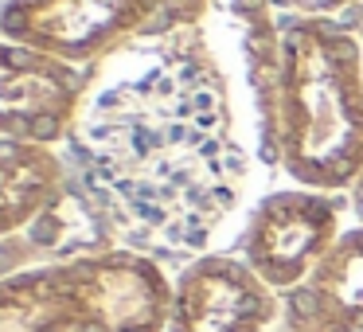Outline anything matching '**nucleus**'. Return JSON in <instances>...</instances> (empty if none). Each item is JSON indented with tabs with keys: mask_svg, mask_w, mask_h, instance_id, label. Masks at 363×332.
<instances>
[{
	"mask_svg": "<svg viewBox=\"0 0 363 332\" xmlns=\"http://www.w3.org/2000/svg\"><path fill=\"white\" fill-rule=\"evenodd\" d=\"M102 192L145 231L199 238L235 199V145L215 82L191 63H160L106 90L86 118Z\"/></svg>",
	"mask_w": 363,
	"mask_h": 332,
	"instance_id": "f257e3e1",
	"label": "nucleus"
}]
</instances>
